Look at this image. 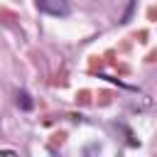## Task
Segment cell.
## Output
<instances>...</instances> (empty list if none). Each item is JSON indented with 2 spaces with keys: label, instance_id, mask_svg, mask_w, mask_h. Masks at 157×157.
Wrapping results in <instances>:
<instances>
[{
  "label": "cell",
  "instance_id": "cell-1",
  "mask_svg": "<svg viewBox=\"0 0 157 157\" xmlns=\"http://www.w3.org/2000/svg\"><path fill=\"white\" fill-rule=\"evenodd\" d=\"M37 10L49 15V17H66L71 12V5L69 0H34Z\"/></svg>",
  "mask_w": 157,
  "mask_h": 157
},
{
  "label": "cell",
  "instance_id": "cell-2",
  "mask_svg": "<svg viewBox=\"0 0 157 157\" xmlns=\"http://www.w3.org/2000/svg\"><path fill=\"white\" fill-rule=\"evenodd\" d=\"M17 105H20L22 110H32V105H34V103H32V96H29L27 91H20V93H17Z\"/></svg>",
  "mask_w": 157,
  "mask_h": 157
},
{
  "label": "cell",
  "instance_id": "cell-3",
  "mask_svg": "<svg viewBox=\"0 0 157 157\" xmlns=\"http://www.w3.org/2000/svg\"><path fill=\"white\" fill-rule=\"evenodd\" d=\"M135 2H137V0H130V2H128V10H125V15H123V22H130L132 10H135Z\"/></svg>",
  "mask_w": 157,
  "mask_h": 157
}]
</instances>
